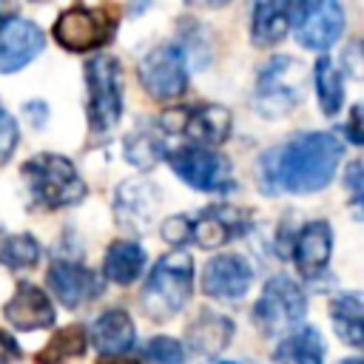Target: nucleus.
Wrapping results in <instances>:
<instances>
[{
    "label": "nucleus",
    "instance_id": "1",
    "mask_svg": "<svg viewBox=\"0 0 364 364\" xmlns=\"http://www.w3.org/2000/svg\"><path fill=\"white\" fill-rule=\"evenodd\" d=\"M344 156V142L330 131H304L262 154V191L276 193H316L327 188Z\"/></svg>",
    "mask_w": 364,
    "mask_h": 364
},
{
    "label": "nucleus",
    "instance_id": "2",
    "mask_svg": "<svg viewBox=\"0 0 364 364\" xmlns=\"http://www.w3.org/2000/svg\"><path fill=\"white\" fill-rule=\"evenodd\" d=\"M193 290V259L188 250L165 253L145 279L139 293L142 313L151 321H171L191 299Z\"/></svg>",
    "mask_w": 364,
    "mask_h": 364
},
{
    "label": "nucleus",
    "instance_id": "3",
    "mask_svg": "<svg viewBox=\"0 0 364 364\" xmlns=\"http://www.w3.org/2000/svg\"><path fill=\"white\" fill-rule=\"evenodd\" d=\"M20 176L28 185L31 199L40 208L57 210V208H71L85 199V182L77 173L74 162L63 154H37L28 162H23Z\"/></svg>",
    "mask_w": 364,
    "mask_h": 364
},
{
    "label": "nucleus",
    "instance_id": "4",
    "mask_svg": "<svg viewBox=\"0 0 364 364\" xmlns=\"http://www.w3.org/2000/svg\"><path fill=\"white\" fill-rule=\"evenodd\" d=\"M307 91V71L299 60L279 54L267 60L256 77V91H253V105L262 117H287L296 105H301Z\"/></svg>",
    "mask_w": 364,
    "mask_h": 364
},
{
    "label": "nucleus",
    "instance_id": "5",
    "mask_svg": "<svg viewBox=\"0 0 364 364\" xmlns=\"http://www.w3.org/2000/svg\"><path fill=\"white\" fill-rule=\"evenodd\" d=\"M85 88H88V131L97 139H105L122 117V71L117 57L97 54L85 63Z\"/></svg>",
    "mask_w": 364,
    "mask_h": 364
},
{
    "label": "nucleus",
    "instance_id": "6",
    "mask_svg": "<svg viewBox=\"0 0 364 364\" xmlns=\"http://www.w3.org/2000/svg\"><path fill=\"white\" fill-rule=\"evenodd\" d=\"M307 316V296L296 279L276 273L264 282L259 301L253 304V324L262 336H284L301 327Z\"/></svg>",
    "mask_w": 364,
    "mask_h": 364
},
{
    "label": "nucleus",
    "instance_id": "7",
    "mask_svg": "<svg viewBox=\"0 0 364 364\" xmlns=\"http://www.w3.org/2000/svg\"><path fill=\"white\" fill-rule=\"evenodd\" d=\"M156 128L165 134L168 145L171 139H185L182 145H199V148H213L228 139L230 134V111L213 102L205 105H191V108H171L159 114Z\"/></svg>",
    "mask_w": 364,
    "mask_h": 364
},
{
    "label": "nucleus",
    "instance_id": "8",
    "mask_svg": "<svg viewBox=\"0 0 364 364\" xmlns=\"http://www.w3.org/2000/svg\"><path fill=\"white\" fill-rule=\"evenodd\" d=\"M51 34L65 51L102 48L117 34V9L114 6H71L54 20Z\"/></svg>",
    "mask_w": 364,
    "mask_h": 364
},
{
    "label": "nucleus",
    "instance_id": "9",
    "mask_svg": "<svg viewBox=\"0 0 364 364\" xmlns=\"http://www.w3.org/2000/svg\"><path fill=\"white\" fill-rule=\"evenodd\" d=\"M165 156H168L173 173L185 185H191L193 191H202V193H225V191H233L230 162L222 154H216L213 148L179 145V148H171Z\"/></svg>",
    "mask_w": 364,
    "mask_h": 364
},
{
    "label": "nucleus",
    "instance_id": "10",
    "mask_svg": "<svg viewBox=\"0 0 364 364\" xmlns=\"http://www.w3.org/2000/svg\"><path fill=\"white\" fill-rule=\"evenodd\" d=\"M290 26L307 51H327L344 34V9L336 0L299 3L290 11Z\"/></svg>",
    "mask_w": 364,
    "mask_h": 364
},
{
    "label": "nucleus",
    "instance_id": "11",
    "mask_svg": "<svg viewBox=\"0 0 364 364\" xmlns=\"http://www.w3.org/2000/svg\"><path fill=\"white\" fill-rule=\"evenodd\" d=\"M139 82L151 100H176L188 85V60L179 46H156L139 63Z\"/></svg>",
    "mask_w": 364,
    "mask_h": 364
},
{
    "label": "nucleus",
    "instance_id": "12",
    "mask_svg": "<svg viewBox=\"0 0 364 364\" xmlns=\"http://www.w3.org/2000/svg\"><path fill=\"white\" fill-rule=\"evenodd\" d=\"M250 228V213L236 208V205H210L196 216H188V242L205 247V250H216L233 239H239L242 233H247Z\"/></svg>",
    "mask_w": 364,
    "mask_h": 364
},
{
    "label": "nucleus",
    "instance_id": "13",
    "mask_svg": "<svg viewBox=\"0 0 364 364\" xmlns=\"http://www.w3.org/2000/svg\"><path fill=\"white\" fill-rule=\"evenodd\" d=\"M162 193L148 179H122L114 193V219L131 233H148L156 222Z\"/></svg>",
    "mask_w": 364,
    "mask_h": 364
},
{
    "label": "nucleus",
    "instance_id": "14",
    "mask_svg": "<svg viewBox=\"0 0 364 364\" xmlns=\"http://www.w3.org/2000/svg\"><path fill=\"white\" fill-rule=\"evenodd\" d=\"M46 284H48L51 296H57V301L68 310H80L82 304L102 296L100 273H94L77 262H51V267L46 273Z\"/></svg>",
    "mask_w": 364,
    "mask_h": 364
},
{
    "label": "nucleus",
    "instance_id": "15",
    "mask_svg": "<svg viewBox=\"0 0 364 364\" xmlns=\"http://www.w3.org/2000/svg\"><path fill=\"white\" fill-rule=\"evenodd\" d=\"M253 284V264L242 253H219L202 270V293L210 299L236 301Z\"/></svg>",
    "mask_w": 364,
    "mask_h": 364
},
{
    "label": "nucleus",
    "instance_id": "16",
    "mask_svg": "<svg viewBox=\"0 0 364 364\" xmlns=\"http://www.w3.org/2000/svg\"><path fill=\"white\" fill-rule=\"evenodd\" d=\"M46 48V34L40 26L23 17H11L0 26V74H14L26 68Z\"/></svg>",
    "mask_w": 364,
    "mask_h": 364
},
{
    "label": "nucleus",
    "instance_id": "17",
    "mask_svg": "<svg viewBox=\"0 0 364 364\" xmlns=\"http://www.w3.org/2000/svg\"><path fill=\"white\" fill-rule=\"evenodd\" d=\"M3 318H6L14 330L31 333V330L51 327L57 316H54L51 299H48L37 284L20 282V284L14 287V296H11V299L6 301V307H3Z\"/></svg>",
    "mask_w": 364,
    "mask_h": 364
},
{
    "label": "nucleus",
    "instance_id": "18",
    "mask_svg": "<svg viewBox=\"0 0 364 364\" xmlns=\"http://www.w3.org/2000/svg\"><path fill=\"white\" fill-rule=\"evenodd\" d=\"M330 250H333L330 222L313 219V222L301 225L293 239V264L304 279H316L324 273V267L330 262Z\"/></svg>",
    "mask_w": 364,
    "mask_h": 364
},
{
    "label": "nucleus",
    "instance_id": "19",
    "mask_svg": "<svg viewBox=\"0 0 364 364\" xmlns=\"http://www.w3.org/2000/svg\"><path fill=\"white\" fill-rule=\"evenodd\" d=\"M91 344L102 355H125L136 344V327L131 316L119 307L100 313L91 324Z\"/></svg>",
    "mask_w": 364,
    "mask_h": 364
},
{
    "label": "nucleus",
    "instance_id": "20",
    "mask_svg": "<svg viewBox=\"0 0 364 364\" xmlns=\"http://www.w3.org/2000/svg\"><path fill=\"white\" fill-rule=\"evenodd\" d=\"M233 336V321L213 310H199L185 330V341L196 355H219Z\"/></svg>",
    "mask_w": 364,
    "mask_h": 364
},
{
    "label": "nucleus",
    "instance_id": "21",
    "mask_svg": "<svg viewBox=\"0 0 364 364\" xmlns=\"http://www.w3.org/2000/svg\"><path fill=\"white\" fill-rule=\"evenodd\" d=\"M276 364H321L324 361V341L321 333L310 324H301L282 336L273 350Z\"/></svg>",
    "mask_w": 364,
    "mask_h": 364
},
{
    "label": "nucleus",
    "instance_id": "22",
    "mask_svg": "<svg viewBox=\"0 0 364 364\" xmlns=\"http://www.w3.org/2000/svg\"><path fill=\"white\" fill-rule=\"evenodd\" d=\"M145 267V250L134 239H117L108 245L105 259H102V273L114 284H134L142 276Z\"/></svg>",
    "mask_w": 364,
    "mask_h": 364
},
{
    "label": "nucleus",
    "instance_id": "23",
    "mask_svg": "<svg viewBox=\"0 0 364 364\" xmlns=\"http://www.w3.org/2000/svg\"><path fill=\"white\" fill-rule=\"evenodd\" d=\"M293 3H256L250 17V40L256 48H270L279 43L290 28Z\"/></svg>",
    "mask_w": 364,
    "mask_h": 364
},
{
    "label": "nucleus",
    "instance_id": "24",
    "mask_svg": "<svg viewBox=\"0 0 364 364\" xmlns=\"http://www.w3.org/2000/svg\"><path fill=\"white\" fill-rule=\"evenodd\" d=\"M122 151H125V159L139 168V171H148L156 165L159 156H165L171 151L165 134L156 128V122H142L139 128H134L125 142H122Z\"/></svg>",
    "mask_w": 364,
    "mask_h": 364
},
{
    "label": "nucleus",
    "instance_id": "25",
    "mask_svg": "<svg viewBox=\"0 0 364 364\" xmlns=\"http://www.w3.org/2000/svg\"><path fill=\"white\" fill-rule=\"evenodd\" d=\"M330 318H333V330L341 341H347L350 347H361L364 344V304H361V293L358 290H344L330 301Z\"/></svg>",
    "mask_w": 364,
    "mask_h": 364
},
{
    "label": "nucleus",
    "instance_id": "26",
    "mask_svg": "<svg viewBox=\"0 0 364 364\" xmlns=\"http://www.w3.org/2000/svg\"><path fill=\"white\" fill-rule=\"evenodd\" d=\"M88 350V333L82 324H68V327H60L43 350L34 353V364H65L71 358H80L85 355Z\"/></svg>",
    "mask_w": 364,
    "mask_h": 364
},
{
    "label": "nucleus",
    "instance_id": "27",
    "mask_svg": "<svg viewBox=\"0 0 364 364\" xmlns=\"http://www.w3.org/2000/svg\"><path fill=\"white\" fill-rule=\"evenodd\" d=\"M313 82H316V97L318 105L327 117H336L344 102V74L336 68L333 57H318L313 65Z\"/></svg>",
    "mask_w": 364,
    "mask_h": 364
},
{
    "label": "nucleus",
    "instance_id": "28",
    "mask_svg": "<svg viewBox=\"0 0 364 364\" xmlns=\"http://www.w3.org/2000/svg\"><path fill=\"white\" fill-rule=\"evenodd\" d=\"M40 242L31 233H6L0 236V264L11 270H28L40 262Z\"/></svg>",
    "mask_w": 364,
    "mask_h": 364
},
{
    "label": "nucleus",
    "instance_id": "29",
    "mask_svg": "<svg viewBox=\"0 0 364 364\" xmlns=\"http://www.w3.org/2000/svg\"><path fill=\"white\" fill-rule=\"evenodd\" d=\"M142 358H148L154 364H182L185 347L171 336H154L142 344Z\"/></svg>",
    "mask_w": 364,
    "mask_h": 364
},
{
    "label": "nucleus",
    "instance_id": "30",
    "mask_svg": "<svg viewBox=\"0 0 364 364\" xmlns=\"http://www.w3.org/2000/svg\"><path fill=\"white\" fill-rule=\"evenodd\" d=\"M17 148V122L14 117L6 111V105L0 102V165L9 162V156Z\"/></svg>",
    "mask_w": 364,
    "mask_h": 364
},
{
    "label": "nucleus",
    "instance_id": "31",
    "mask_svg": "<svg viewBox=\"0 0 364 364\" xmlns=\"http://www.w3.org/2000/svg\"><path fill=\"white\" fill-rule=\"evenodd\" d=\"M344 185H347V191H350V196H353V210H355V216H358V208H361V159H353V162L347 165V171H344Z\"/></svg>",
    "mask_w": 364,
    "mask_h": 364
},
{
    "label": "nucleus",
    "instance_id": "32",
    "mask_svg": "<svg viewBox=\"0 0 364 364\" xmlns=\"http://www.w3.org/2000/svg\"><path fill=\"white\" fill-rule=\"evenodd\" d=\"M20 358H23V350L14 341V336H9L6 330H0V364H14Z\"/></svg>",
    "mask_w": 364,
    "mask_h": 364
},
{
    "label": "nucleus",
    "instance_id": "33",
    "mask_svg": "<svg viewBox=\"0 0 364 364\" xmlns=\"http://www.w3.org/2000/svg\"><path fill=\"white\" fill-rule=\"evenodd\" d=\"M23 111H26V117H28V122H31L34 128H43L46 119H48V105H46L43 100H28V102L23 105Z\"/></svg>",
    "mask_w": 364,
    "mask_h": 364
},
{
    "label": "nucleus",
    "instance_id": "34",
    "mask_svg": "<svg viewBox=\"0 0 364 364\" xmlns=\"http://www.w3.org/2000/svg\"><path fill=\"white\" fill-rule=\"evenodd\" d=\"M358 119H361V108H358V105H353L350 119H347V125L341 128L344 134H350V142H355V145H361V128H358Z\"/></svg>",
    "mask_w": 364,
    "mask_h": 364
},
{
    "label": "nucleus",
    "instance_id": "35",
    "mask_svg": "<svg viewBox=\"0 0 364 364\" xmlns=\"http://www.w3.org/2000/svg\"><path fill=\"white\" fill-rule=\"evenodd\" d=\"M94 364H139V361L128 358V355H100Z\"/></svg>",
    "mask_w": 364,
    "mask_h": 364
},
{
    "label": "nucleus",
    "instance_id": "36",
    "mask_svg": "<svg viewBox=\"0 0 364 364\" xmlns=\"http://www.w3.org/2000/svg\"><path fill=\"white\" fill-rule=\"evenodd\" d=\"M14 14H17V6H6V3H0V26L9 23Z\"/></svg>",
    "mask_w": 364,
    "mask_h": 364
},
{
    "label": "nucleus",
    "instance_id": "37",
    "mask_svg": "<svg viewBox=\"0 0 364 364\" xmlns=\"http://www.w3.org/2000/svg\"><path fill=\"white\" fill-rule=\"evenodd\" d=\"M338 364H361V358H341Z\"/></svg>",
    "mask_w": 364,
    "mask_h": 364
},
{
    "label": "nucleus",
    "instance_id": "38",
    "mask_svg": "<svg viewBox=\"0 0 364 364\" xmlns=\"http://www.w3.org/2000/svg\"><path fill=\"white\" fill-rule=\"evenodd\" d=\"M216 364H239V361H216Z\"/></svg>",
    "mask_w": 364,
    "mask_h": 364
}]
</instances>
